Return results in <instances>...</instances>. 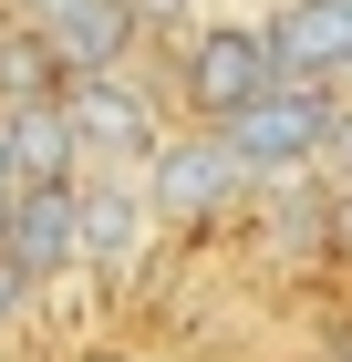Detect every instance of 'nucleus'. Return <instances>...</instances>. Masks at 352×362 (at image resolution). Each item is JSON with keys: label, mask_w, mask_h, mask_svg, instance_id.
<instances>
[{"label": "nucleus", "mask_w": 352, "mask_h": 362, "mask_svg": "<svg viewBox=\"0 0 352 362\" xmlns=\"http://www.w3.org/2000/svg\"><path fill=\"white\" fill-rule=\"evenodd\" d=\"M270 83H280V62H270V31L259 21H217V0H208L176 31V104H187V124H217V114H239Z\"/></svg>", "instance_id": "obj_1"}, {"label": "nucleus", "mask_w": 352, "mask_h": 362, "mask_svg": "<svg viewBox=\"0 0 352 362\" xmlns=\"http://www.w3.org/2000/svg\"><path fill=\"white\" fill-rule=\"evenodd\" d=\"M0 156H11V187H62V176H83V135H73V114H62V93L0 104Z\"/></svg>", "instance_id": "obj_9"}, {"label": "nucleus", "mask_w": 352, "mask_h": 362, "mask_svg": "<svg viewBox=\"0 0 352 362\" xmlns=\"http://www.w3.org/2000/svg\"><path fill=\"white\" fill-rule=\"evenodd\" d=\"M135 176H145V197H156L166 228H217V218L249 197V166L217 145V124H176V135H156V145L135 156Z\"/></svg>", "instance_id": "obj_4"}, {"label": "nucleus", "mask_w": 352, "mask_h": 362, "mask_svg": "<svg viewBox=\"0 0 352 362\" xmlns=\"http://www.w3.org/2000/svg\"><path fill=\"white\" fill-rule=\"evenodd\" d=\"M311 249H322V269H352V176L322 187V228H311Z\"/></svg>", "instance_id": "obj_11"}, {"label": "nucleus", "mask_w": 352, "mask_h": 362, "mask_svg": "<svg viewBox=\"0 0 352 362\" xmlns=\"http://www.w3.org/2000/svg\"><path fill=\"white\" fill-rule=\"evenodd\" d=\"M73 73L52 62V42L21 21V11H0V104H42V93H62Z\"/></svg>", "instance_id": "obj_10"}, {"label": "nucleus", "mask_w": 352, "mask_h": 362, "mask_svg": "<svg viewBox=\"0 0 352 362\" xmlns=\"http://www.w3.org/2000/svg\"><path fill=\"white\" fill-rule=\"evenodd\" d=\"M125 11H135V31H187L208 0H125Z\"/></svg>", "instance_id": "obj_12"}, {"label": "nucleus", "mask_w": 352, "mask_h": 362, "mask_svg": "<svg viewBox=\"0 0 352 362\" xmlns=\"http://www.w3.org/2000/svg\"><path fill=\"white\" fill-rule=\"evenodd\" d=\"M62 114H73V135H83V166H135L145 145L166 135V124H156V104L125 83V62H104V73H73V83H62Z\"/></svg>", "instance_id": "obj_5"}, {"label": "nucleus", "mask_w": 352, "mask_h": 362, "mask_svg": "<svg viewBox=\"0 0 352 362\" xmlns=\"http://www.w3.org/2000/svg\"><path fill=\"white\" fill-rule=\"evenodd\" d=\"M0 269L21 279V290L73 279V176H62V187H11L0 197Z\"/></svg>", "instance_id": "obj_6"}, {"label": "nucleus", "mask_w": 352, "mask_h": 362, "mask_svg": "<svg viewBox=\"0 0 352 362\" xmlns=\"http://www.w3.org/2000/svg\"><path fill=\"white\" fill-rule=\"evenodd\" d=\"M331 114H342V93H331V83H300V73H280L270 93H249L239 114H217V145H228L249 176H300L311 156H322Z\"/></svg>", "instance_id": "obj_2"}, {"label": "nucleus", "mask_w": 352, "mask_h": 362, "mask_svg": "<svg viewBox=\"0 0 352 362\" xmlns=\"http://www.w3.org/2000/svg\"><path fill=\"white\" fill-rule=\"evenodd\" d=\"M259 31H270V62L300 73V83H342L352 73V0H280Z\"/></svg>", "instance_id": "obj_8"}, {"label": "nucleus", "mask_w": 352, "mask_h": 362, "mask_svg": "<svg viewBox=\"0 0 352 362\" xmlns=\"http://www.w3.org/2000/svg\"><path fill=\"white\" fill-rule=\"evenodd\" d=\"M42 42H52V62L62 73H104V62H135V11L125 0H11Z\"/></svg>", "instance_id": "obj_7"}, {"label": "nucleus", "mask_w": 352, "mask_h": 362, "mask_svg": "<svg viewBox=\"0 0 352 362\" xmlns=\"http://www.w3.org/2000/svg\"><path fill=\"white\" fill-rule=\"evenodd\" d=\"M156 238H166V218H156V197H145L135 166H83L73 176V269L135 279L156 259Z\"/></svg>", "instance_id": "obj_3"}]
</instances>
